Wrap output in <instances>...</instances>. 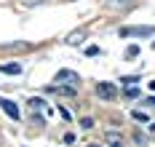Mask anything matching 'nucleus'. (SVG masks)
<instances>
[{
  "label": "nucleus",
  "instance_id": "obj_1",
  "mask_svg": "<svg viewBox=\"0 0 155 147\" xmlns=\"http://www.w3.org/2000/svg\"><path fill=\"white\" fill-rule=\"evenodd\" d=\"M155 32V27H123L120 30V38H150Z\"/></svg>",
  "mask_w": 155,
  "mask_h": 147
},
{
  "label": "nucleus",
  "instance_id": "obj_2",
  "mask_svg": "<svg viewBox=\"0 0 155 147\" xmlns=\"http://www.w3.org/2000/svg\"><path fill=\"white\" fill-rule=\"evenodd\" d=\"M96 96L99 99H115L118 96V88H115V83H107V80H99L96 83Z\"/></svg>",
  "mask_w": 155,
  "mask_h": 147
},
{
  "label": "nucleus",
  "instance_id": "obj_3",
  "mask_svg": "<svg viewBox=\"0 0 155 147\" xmlns=\"http://www.w3.org/2000/svg\"><path fill=\"white\" fill-rule=\"evenodd\" d=\"M0 107H3V113L8 115L11 120H19V118H21L19 107H16V102H11V99H3V96H0Z\"/></svg>",
  "mask_w": 155,
  "mask_h": 147
},
{
  "label": "nucleus",
  "instance_id": "obj_4",
  "mask_svg": "<svg viewBox=\"0 0 155 147\" xmlns=\"http://www.w3.org/2000/svg\"><path fill=\"white\" fill-rule=\"evenodd\" d=\"M46 91L48 94H56V96H75L78 94L75 86H59V83L56 86H46Z\"/></svg>",
  "mask_w": 155,
  "mask_h": 147
},
{
  "label": "nucleus",
  "instance_id": "obj_5",
  "mask_svg": "<svg viewBox=\"0 0 155 147\" xmlns=\"http://www.w3.org/2000/svg\"><path fill=\"white\" fill-rule=\"evenodd\" d=\"M54 83H80V75L78 72H72V70H59L56 72V78H54Z\"/></svg>",
  "mask_w": 155,
  "mask_h": 147
},
{
  "label": "nucleus",
  "instance_id": "obj_6",
  "mask_svg": "<svg viewBox=\"0 0 155 147\" xmlns=\"http://www.w3.org/2000/svg\"><path fill=\"white\" fill-rule=\"evenodd\" d=\"M134 0H107V8L110 11H126Z\"/></svg>",
  "mask_w": 155,
  "mask_h": 147
},
{
  "label": "nucleus",
  "instance_id": "obj_7",
  "mask_svg": "<svg viewBox=\"0 0 155 147\" xmlns=\"http://www.w3.org/2000/svg\"><path fill=\"white\" fill-rule=\"evenodd\" d=\"M27 104H30V110H32V113H40V110H46V113L51 115V110H48V104L43 102V99H30Z\"/></svg>",
  "mask_w": 155,
  "mask_h": 147
},
{
  "label": "nucleus",
  "instance_id": "obj_8",
  "mask_svg": "<svg viewBox=\"0 0 155 147\" xmlns=\"http://www.w3.org/2000/svg\"><path fill=\"white\" fill-rule=\"evenodd\" d=\"M83 40H86V32H83V30H78V32L67 35V43H70V46H78V43H83Z\"/></svg>",
  "mask_w": 155,
  "mask_h": 147
},
{
  "label": "nucleus",
  "instance_id": "obj_9",
  "mask_svg": "<svg viewBox=\"0 0 155 147\" xmlns=\"http://www.w3.org/2000/svg\"><path fill=\"white\" fill-rule=\"evenodd\" d=\"M0 72L3 75H19L21 72V64H0Z\"/></svg>",
  "mask_w": 155,
  "mask_h": 147
},
{
  "label": "nucleus",
  "instance_id": "obj_10",
  "mask_svg": "<svg viewBox=\"0 0 155 147\" xmlns=\"http://www.w3.org/2000/svg\"><path fill=\"white\" fill-rule=\"evenodd\" d=\"M104 142H110V145H120V134H118V131H107V134H104Z\"/></svg>",
  "mask_w": 155,
  "mask_h": 147
},
{
  "label": "nucleus",
  "instance_id": "obj_11",
  "mask_svg": "<svg viewBox=\"0 0 155 147\" xmlns=\"http://www.w3.org/2000/svg\"><path fill=\"white\" fill-rule=\"evenodd\" d=\"M131 118H134V120H137V123H147V120H150V118H147V113H144V110H134V113H131Z\"/></svg>",
  "mask_w": 155,
  "mask_h": 147
},
{
  "label": "nucleus",
  "instance_id": "obj_12",
  "mask_svg": "<svg viewBox=\"0 0 155 147\" xmlns=\"http://www.w3.org/2000/svg\"><path fill=\"white\" fill-rule=\"evenodd\" d=\"M126 56H128V59H134V56H139V46H131V48L126 51Z\"/></svg>",
  "mask_w": 155,
  "mask_h": 147
},
{
  "label": "nucleus",
  "instance_id": "obj_13",
  "mask_svg": "<svg viewBox=\"0 0 155 147\" xmlns=\"http://www.w3.org/2000/svg\"><path fill=\"white\" fill-rule=\"evenodd\" d=\"M80 129H94V120L91 118H83V120H80Z\"/></svg>",
  "mask_w": 155,
  "mask_h": 147
},
{
  "label": "nucleus",
  "instance_id": "obj_14",
  "mask_svg": "<svg viewBox=\"0 0 155 147\" xmlns=\"http://www.w3.org/2000/svg\"><path fill=\"white\" fill-rule=\"evenodd\" d=\"M137 80H139L137 75H128V78H120V83H126V86H131V83H137Z\"/></svg>",
  "mask_w": 155,
  "mask_h": 147
},
{
  "label": "nucleus",
  "instance_id": "obj_15",
  "mask_svg": "<svg viewBox=\"0 0 155 147\" xmlns=\"http://www.w3.org/2000/svg\"><path fill=\"white\" fill-rule=\"evenodd\" d=\"M86 54H88V56H96V54H99V48H96V46H88V48H86Z\"/></svg>",
  "mask_w": 155,
  "mask_h": 147
},
{
  "label": "nucleus",
  "instance_id": "obj_16",
  "mask_svg": "<svg viewBox=\"0 0 155 147\" xmlns=\"http://www.w3.org/2000/svg\"><path fill=\"white\" fill-rule=\"evenodd\" d=\"M137 94H139V91H137L134 86H128V91H126V96H131V99H134V96H137Z\"/></svg>",
  "mask_w": 155,
  "mask_h": 147
},
{
  "label": "nucleus",
  "instance_id": "obj_17",
  "mask_svg": "<svg viewBox=\"0 0 155 147\" xmlns=\"http://www.w3.org/2000/svg\"><path fill=\"white\" fill-rule=\"evenodd\" d=\"M147 104H153V107H155V96H150V99H147Z\"/></svg>",
  "mask_w": 155,
  "mask_h": 147
}]
</instances>
